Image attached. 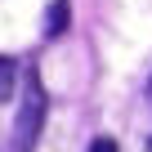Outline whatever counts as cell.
<instances>
[{
	"label": "cell",
	"mask_w": 152,
	"mask_h": 152,
	"mask_svg": "<svg viewBox=\"0 0 152 152\" xmlns=\"http://www.w3.org/2000/svg\"><path fill=\"white\" fill-rule=\"evenodd\" d=\"M45 107H49V94H45V85H40V72H27V76H23V112H18V143H23V148L40 134Z\"/></svg>",
	"instance_id": "6da1fadb"
},
{
	"label": "cell",
	"mask_w": 152,
	"mask_h": 152,
	"mask_svg": "<svg viewBox=\"0 0 152 152\" xmlns=\"http://www.w3.org/2000/svg\"><path fill=\"white\" fill-rule=\"evenodd\" d=\"M67 23H72V5H67V0H49V9H45V36H49V40L63 36Z\"/></svg>",
	"instance_id": "7a4b0ae2"
},
{
	"label": "cell",
	"mask_w": 152,
	"mask_h": 152,
	"mask_svg": "<svg viewBox=\"0 0 152 152\" xmlns=\"http://www.w3.org/2000/svg\"><path fill=\"white\" fill-rule=\"evenodd\" d=\"M14 85H18V63L9 54H0V103L14 94Z\"/></svg>",
	"instance_id": "3957f363"
},
{
	"label": "cell",
	"mask_w": 152,
	"mask_h": 152,
	"mask_svg": "<svg viewBox=\"0 0 152 152\" xmlns=\"http://www.w3.org/2000/svg\"><path fill=\"white\" fill-rule=\"evenodd\" d=\"M85 152H121V148H116V139H94Z\"/></svg>",
	"instance_id": "277c9868"
},
{
	"label": "cell",
	"mask_w": 152,
	"mask_h": 152,
	"mask_svg": "<svg viewBox=\"0 0 152 152\" xmlns=\"http://www.w3.org/2000/svg\"><path fill=\"white\" fill-rule=\"evenodd\" d=\"M148 152H152V139H148Z\"/></svg>",
	"instance_id": "5b68a950"
},
{
	"label": "cell",
	"mask_w": 152,
	"mask_h": 152,
	"mask_svg": "<svg viewBox=\"0 0 152 152\" xmlns=\"http://www.w3.org/2000/svg\"><path fill=\"white\" fill-rule=\"evenodd\" d=\"M18 152H31V148H18Z\"/></svg>",
	"instance_id": "8992f818"
}]
</instances>
